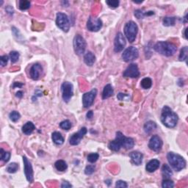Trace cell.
<instances>
[{
  "instance_id": "1",
  "label": "cell",
  "mask_w": 188,
  "mask_h": 188,
  "mask_svg": "<svg viewBox=\"0 0 188 188\" xmlns=\"http://www.w3.org/2000/svg\"><path fill=\"white\" fill-rule=\"evenodd\" d=\"M178 120V116L177 113L173 112L169 107L165 106L163 108L161 114V121L167 128H174L177 126Z\"/></svg>"
},
{
  "instance_id": "2",
  "label": "cell",
  "mask_w": 188,
  "mask_h": 188,
  "mask_svg": "<svg viewBox=\"0 0 188 188\" xmlns=\"http://www.w3.org/2000/svg\"><path fill=\"white\" fill-rule=\"evenodd\" d=\"M154 49L163 55L171 57L177 52V47L175 44L170 43V42L159 41L154 46Z\"/></svg>"
},
{
  "instance_id": "3",
  "label": "cell",
  "mask_w": 188,
  "mask_h": 188,
  "mask_svg": "<svg viewBox=\"0 0 188 188\" xmlns=\"http://www.w3.org/2000/svg\"><path fill=\"white\" fill-rule=\"evenodd\" d=\"M167 159L169 164L175 171H180L186 166V161L180 155L173 152H169L167 154Z\"/></svg>"
},
{
  "instance_id": "4",
  "label": "cell",
  "mask_w": 188,
  "mask_h": 188,
  "mask_svg": "<svg viewBox=\"0 0 188 188\" xmlns=\"http://www.w3.org/2000/svg\"><path fill=\"white\" fill-rule=\"evenodd\" d=\"M137 32H138V27L137 24L132 21L127 22L124 27V34L130 43H133L135 41Z\"/></svg>"
},
{
  "instance_id": "5",
  "label": "cell",
  "mask_w": 188,
  "mask_h": 188,
  "mask_svg": "<svg viewBox=\"0 0 188 188\" xmlns=\"http://www.w3.org/2000/svg\"><path fill=\"white\" fill-rule=\"evenodd\" d=\"M56 24L63 32H67L69 31L70 22L66 14L62 13H58L57 14Z\"/></svg>"
},
{
  "instance_id": "6",
  "label": "cell",
  "mask_w": 188,
  "mask_h": 188,
  "mask_svg": "<svg viewBox=\"0 0 188 188\" xmlns=\"http://www.w3.org/2000/svg\"><path fill=\"white\" fill-rule=\"evenodd\" d=\"M87 44L84 38L80 35H76L74 39V48L76 54L81 55L85 52Z\"/></svg>"
},
{
  "instance_id": "7",
  "label": "cell",
  "mask_w": 188,
  "mask_h": 188,
  "mask_svg": "<svg viewBox=\"0 0 188 188\" xmlns=\"http://www.w3.org/2000/svg\"><path fill=\"white\" fill-rule=\"evenodd\" d=\"M139 56V52L134 46H129L124 50L122 54V58L125 62H129L136 60Z\"/></svg>"
},
{
  "instance_id": "8",
  "label": "cell",
  "mask_w": 188,
  "mask_h": 188,
  "mask_svg": "<svg viewBox=\"0 0 188 188\" xmlns=\"http://www.w3.org/2000/svg\"><path fill=\"white\" fill-rule=\"evenodd\" d=\"M62 96L64 102H68L74 94V86L69 82H65L61 86Z\"/></svg>"
},
{
  "instance_id": "9",
  "label": "cell",
  "mask_w": 188,
  "mask_h": 188,
  "mask_svg": "<svg viewBox=\"0 0 188 188\" xmlns=\"http://www.w3.org/2000/svg\"><path fill=\"white\" fill-rule=\"evenodd\" d=\"M116 139H118L120 143L121 146L126 149H132L135 145V141L131 137L124 136L121 132L116 133Z\"/></svg>"
},
{
  "instance_id": "10",
  "label": "cell",
  "mask_w": 188,
  "mask_h": 188,
  "mask_svg": "<svg viewBox=\"0 0 188 188\" xmlns=\"http://www.w3.org/2000/svg\"><path fill=\"white\" fill-rule=\"evenodd\" d=\"M102 27V21L99 18L90 16L87 22V28L89 31L98 32Z\"/></svg>"
},
{
  "instance_id": "11",
  "label": "cell",
  "mask_w": 188,
  "mask_h": 188,
  "mask_svg": "<svg viewBox=\"0 0 188 188\" xmlns=\"http://www.w3.org/2000/svg\"><path fill=\"white\" fill-rule=\"evenodd\" d=\"M97 94V90L94 88L90 92L85 93L82 96V104L85 108H88L93 104Z\"/></svg>"
},
{
  "instance_id": "12",
  "label": "cell",
  "mask_w": 188,
  "mask_h": 188,
  "mask_svg": "<svg viewBox=\"0 0 188 188\" xmlns=\"http://www.w3.org/2000/svg\"><path fill=\"white\" fill-rule=\"evenodd\" d=\"M88 132V129L86 127H82L77 133L73 134L69 138V143L71 145H76L80 143L82 139Z\"/></svg>"
},
{
  "instance_id": "13",
  "label": "cell",
  "mask_w": 188,
  "mask_h": 188,
  "mask_svg": "<svg viewBox=\"0 0 188 188\" xmlns=\"http://www.w3.org/2000/svg\"><path fill=\"white\" fill-rule=\"evenodd\" d=\"M126 40L124 36L121 32L117 34L114 40V51L116 52H120L124 49L126 46Z\"/></svg>"
},
{
  "instance_id": "14",
  "label": "cell",
  "mask_w": 188,
  "mask_h": 188,
  "mask_svg": "<svg viewBox=\"0 0 188 188\" xmlns=\"http://www.w3.org/2000/svg\"><path fill=\"white\" fill-rule=\"evenodd\" d=\"M123 76L125 77L129 78H137L140 76V71H139L138 67H137V64L132 63L130 64L126 69L124 71L123 73Z\"/></svg>"
},
{
  "instance_id": "15",
  "label": "cell",
  "mask_w": 188,
  "mask_h": 188,
  "mask_svg": "<svg viewBox=\"0 0 188 188\" xmlns=\"http://www.w3.org/2000/svg\"><path fill=\"white\" fill-rule=\"evenodd\" d=\"M23 162L24 165V173L25 177L27 178V180L29 182H32L33 181V169L31 165V163L28 160L27 157H23Z\"/></svg>"
},
{
  "instance_id": "16",
  "label": "cell",
  "mask_w": 188,
  "mask_h": 188,
  "mask_svg": "<svg viewBox=\"0 0 188 188\" xmlns=\"http://www.w3.org/2000/svg\"><path fill=\"white\" fill-rule=\"evenodd\" d=\"M149 147L151 150L158 152V151L161 150L162 147H163V140L157 135H154L149 140Z\"/></svg>"
},
{
  "instance_id": "17",
  "label": "cell",
  "mask_w": 188,
  "mask_h": 188,
  "mask_svg": "<svg viewBox=\"0 0 188 188\" xmlns=\"http://www.w3.org/2000/svg\"><path fill=\"white\" fill-rule=\"evenodd\" d=\"M42 71H43V68H42V66L40 64H34L30 70V77L33 80H38L40 78Z\"/></svg>"
},
{
  "instance_id": "18",
  "label": "cell",
  "mask_w": 188,
  "mask_h": 188,
  "mask_svg": "<svg viewBox=\"0 0 188 188\" xmlns=\"http://www.w3.org/2000/svg\"><path fill=\"white\" fill-rule=\"evenodd\" d=\"M129 157H130L132 162L135 165H140L142 163L143 158V155L142 153L139 152V151H133V152L129 154Z\"/></svg>"
},
{
  "instance_id": "19",
  "label": "cell",
  "mask_w": 188,
  "mask_h": 188,
  "mask_svg": "<svg viewBox=\"0 0 188 188\" xmlns=\"http://www.w3.org/2000/svg\"><path fill=\"white\" fill-rule=\"evenodd\" d=\"M159 164H160V163H159L158 159H151V160H150L147 163L146 166H145V169H146V171L149 173L154 172L156 170L159 168Z\"/></svg>"
},
{
  "instance_id": "20",
  "label": "cell",
  "mask_w": 188,
  "mask_h": 188,
  "mask_svg": "<svg viewBox=\"0 0 188 188\" xmlns=\"http://www.w3.org/2000/svg\"><path fill=\"white\" fill-rule=\"evenodd\" d=\"M35 126L34 125L33 123L31 122V121H28V122L26 123V124L22 126V132H23L24 134L30 135L35 130Z\"/></svg>"
},
{
  "instance_id": "21",
  "label": "cell",
  "mask_w": 188,
  "mask_h": 188,
  "mask_svg": "<svg viewBox=\"0 0 188 188\" xmlns=\"http://www.w3.org/2000/svg\"><path fill=\"white\" fill-rule=\"evenodd\" d=\"M84 62L89 66H92L96 62V57L91 52H88L84 56Z\"/></svg>"
},
{
  "instance_id": "22",
  "label": "cell",
  "mask_w": 188,
  "mask_h": 188,
  "mask_svg": "<svg viewBox=\"0 0 188 188\" xmlns=\"http://www.w3.org/2000/svg\"><path fill=\"white\" fill-rule=\"evenodd\" d=\"M114 94V90H113V88L111 85L108 84L104 88V90H103V93H102V99H107L110 98Z\"/></svg>"
},
{
  "instance_id": "23",
  "label": "cell",
  "mask_w": 188,
  "mask_h": 188,
  "mask_svg": "<svg viewBox=\"0 0 188 188\" xmlns=\"http://www.w3.org/2000/svg\"><path fill=\"white\" fill-rule=\"evenodd\" d=\"M162 174L164 179H170L173 175V171L168 165L164 164L162 167Z\"/></svg>"
},
{
  "instance_id": "24",
  "label": "cell",
  "mask_w": 188,
  "mask_h": 188,
  "mask_svg": "<svg viewBox=\"0 0 188 188\" xmlns=\"http://www.w3.org/2000/svg\"><path fill=\"white\" fill-rule=\"evenodd\" d=\"M52 140L56 145H62L64 143V138L62 135L58 132H54L52 133Z\"/></svg>"
},
{
  "instance_id": "25",
  "label": "cell",
  "mask_w": 188,
  "mask_h": 188,
  "mask_svg": "<svg viewBox=\"0 0 188 188\" xmlns=\"http://www.w3.org/2000/svg\"><path fill=\"white\" fill-rule=\"evenodd\" d=\"M157 129V124L156 123H154V121H149L148 122H146L144 125V131L148 134H150L151 132H152L154 130Z\"/></svg>"
},
{
  "instance_id": "26",
  "label": "cell",
  "mask_w": 188,
  "mask_h": 188,
  "mask_svg": "<svg viewBox=\"0 0 188 188\" xmlns=\"http://www.w3.org/2000/svg\"><path fill=\"white\" fill-rule=\"evenodd\" d=\"M54 166H55L56 169L57 170V171H60V172L66 171V169H67L68 167L67 163H66L64 160H62V159L57 161L56 163H54Z\"/></svg>"
},
{
  "instance_id": "27",
  "label": "cell",
  "mask_w": 188,
  "mask_h": 188,
  "mask_svg": "<svg viewBox=\"0 0 188 188\" xmlns=\"http://www.w3.org/2000/svg\"><path fill=\"white\" fill-rule=\"evenodd\" d=\"M121 146L120 143H119L118 139L116 138L109 143V149L113 151H118L121 149Z\"/></svg>"
},
{
  "instance_id": "28",
  "label": "cell",
  "mask_w": 188,
  "mask_h": 188,
  "mask_svg": "<svg viewBox=\"0 0 188 188\" xmlns=\"http://www.w3.org/2000/svg\"><path fill=\"white\" fill-rule=\"evenodd\" d=\"M176 23L175 17H165L163 19V25L166 27H171V26H174Z\"/></svg>"
},
{
  "instance_id": "29",
  "label": "cell",
  "mask_w": 188,
  "mask_h": 188,
  "mask_svg": "<svg viewBox=\"0 0 188 188\" xmlns=\"http://www.w3.org/2000/svg\"><path fill=\"white\" fill-rule=\"evenodd\" d=\"M141 87L144 89H149L152 85V80L150 78L145 77L141 81Z\"/></svg>"
},
{
  "instance_id": "30",
  "label": "cell",
  "mask_w": 188,
  "mask_h": 188,
  "mask_svg": "<svg viewBox=\"0 0 188 188\" xmlns=\"http://www.w3.org/2000/svg\"><path fill=\"white\" fill-rule=\"evenodd\" d=\"M19 165H18L17 163H12L10 165H8V166L7 167V169H6V171H7V172L10 173H14L18 171V169H19Z\"/></svg>"
},
{
  "instance_id": "31",
  "label": "cell",
  "mask_w": 188,
  "mask_h": 188,
  "mask_svg": "<svg viewBox=\"0 0 188 188\" xmlns=\"http://www.w3.org/2000/svg\"><path fill=\"white\" fill-rule=\"evenodd\" d=\"M187 53H188V48L187 46H185L181 49L180 54H179V59L180 61H184V60H187Z\"/></svg>"
},
{
  "instance_id": "32",
  "label": "cell",
  "mask_w": 188,
  "mask_h": 188,
  "mask_svg": "<svg viewBox=\"0 0 188 188\" xmlns=\"http://www.w3.org/2000/svg\"><path fill=\"white\" fill-rule=\"evenodd\" d=\"M162 187L163 188H172L174 187V184H173V181L170 179H164L163 183H162Z\"/></svg>"
},
{
  "instance_id": "33",
  "label": "cell",
  "mask_w": 188,
  "mask_h": 188,
  "mask_svg": "<svg viewBox=\"0 0 188 188\" xmlns=\"http://www.w3.org/2000/svg\"><path fill=\"white\" fill-rule=\"evenodd\" d=\"M30 2L29 1H26V0H21L19 2V8L21 11H25V10L29 9L30 7Z\"/></svg>"
},
{
  "instance_id": "34",
  "label": "cell",
  "mask_w": 188,
  "mask_h": 188,
  "mask_svg": "<svg viewBox=\"0 0 188 188\" xmlns=\"http://www.w3.org/2000/svg\"><path fill=\"white\" fill-rule=\"evenodd\" d=\"M9 118L12 121H13V122H16V121H18L21 118V116H20L19 112H17V111H13V112H11L10 113L9 115Z\"/></svg>"
},
{
  "instance_id": "35",
  "label": "cell",
  "mask_w": 188,
  "mask_h": 188,
  "mask_svg": "<svg viewBox=\"0 0 188 188\" xmlns=\"http://www.w3.org/2000/svg\"><path fill=\"white\" fill-rule=\"evenodd\" d=\"M11 158V153L10 152H6L3 150L2 149H1V159L2 160L4 163H7L10 160Z\"/></svg>"
},
{
  "instance_id": "36",
  "label": "cell",
  "mask_w": 188,
  "mask_h": 188,
  "mask_svg": "<svg viewBox=\"0 0 188 188\" xmlns=\"http://www.w3.org/2000/svg\"><path fill=\"white\" fill-rule=\"evenodd\" d=\"M60 127L64 130H69L71 128V123L70 121L65 120L60 124Z\"/></svg>"
},
{
  "instance_id": "37",
  "label": "cell",
  "mask_w": 188,
  "mask_h": 188,
  "mask_svg": "<svg viewBox=\"0 0 188 188\" xmlns=\"http://www.w3.org/2000/svg\"><path fill=\"white\" fill-rule=\"evenodd\" d=\"M99 155L97 153H91L88 156V161L90 163H94L98 160Z\"/></svg>"
},
{
  "instance_id": "38",
  "label": "cell",
  "mask_w": 188,
  "mask_h": 188,
  "mask_svg": "<svg viewBox=\"0 0 188 188\" xmlns=\"http://www.w3.org/2000/svg\"><path fill=\"white\" fill-rule=\"evenodd\" d=\"M10 58H11V62H13V63H15V62H17L18 60H19V53L15 51L11 52V53H10Z\"/></svg>"
},
{
  "instance_id": "39",
  "label": "cell",
  "mask_w": 188,
  "mask_h": 188,
  "mask_svg": "<svg viewBox=\"0 0 188 188\" xmlns=\"http://www.w3.org/2000/svg\"><path fill=\"white\" fill-rule=\"evenodd\" d=\"M117 99L120 101H129L131 99V96L129 94L119 93V94L117 95Z\"/></svg>"
},
{
  "instance_id": "40",
  "label": "cell",
  "mask_w": 188,
  "mask_h": 188,
  "mask_svg": "<svg viewBox=\"0 0 188 188\" xmlns=\"http://www.w3.org/2000/svg\"><path fill=\"white\" fill-rule=\"evenodd\" d=\"M95 171V166L94 165H88L85 169V173L87 175H91L94 173Z\"/></svg>"
},
{
  "instance_id": "41",
  "label": "cell",
  "mask_w": 188,
  "mask_h": 188,
  "mask_svg": "<svg viewBox=\"0 0 188 188\" xmlns=\"http://www.w3.org/2000/svg\"><path fill=\"white\" fill-rule=\"evenodd\" d=\"M135 16H136L138 19H143V18L146 16V13H145L144 12L141 11V10H136V11H135Z\"/></svg>"
},
{
  "instance_id": "42",
  "label": "cell",
  "mask_w": 188,
  "mask_h": 188,
  "mask_svg": "<svg viewBox=\"0 0 188 188\" xmlns=\"http://www.w3.org/2000/svg\"><path fill=\"white\" fill-rule=\"evenodd\" d=\"M106 3L108 4L109 7H112V8H116L117 7H118V5H119V1H117V0H110V1H107Z\"/></svg>"
},
{
  "instance_id": "43",
  "label": "cell",
  "mask_w": 188,
  "mask_h": 188,
  "mask_svg": "<svg viewBox=\"0 0 188 188\" xmlns=\"http://www.w3.org/2000/svg\"><path fill=\"white\" fill-rule=\"evenodd\" d=\"M8 60H9V57L7 55H3L0 57V65H1L2 67H4L7 65Z\"/></svg>"
},
{
  "instance_id": "44",
  "label": "cell",
  "mask_w": 188,
  "mask_h": 188,
  "mask_svg": "<svg viewBox=\"0 0 188 188\" xmlns=\"http://www.w3.org/2000/svg\"><path fill=\"white\" fill-rule=\"evenodd\" d=\"M116 187H125V188H126V187H128V185H127L126 181H122V180H119L116 182Z\"/></svg>"
},
{
  "instance_id": "45",
  "label": "cell",
  "mask_w": 188,
  "mask_h": 188,
  "mask_svg": "<svg viewBox=\"0 0 188 188\" xmlns=\"http://www.w3.org/2000/svg\"><path fill=\"white\" fill-rule=\"evenodd\" d=\"M72 185H71L69 182H68V181H63V182L62 183L61 185V187L62 188H66V187H71Z\"/></svg>"
},
{
  "instance_id": "46",
  "label": "cell",
  "mask_w": 188,
  "mask_h": 188,
  "mask_svg": "<svg viewBox=\"0 0 188 188\" xmlns=\"http://www.w3.org/2000/svg\"><path fill=\"white\" fill-rule=\"evenodd\" d=\"M86 117L88 119H92L93 117H94V112H93V111L92 110L88 111L86 115Z\"/></svg>"
},
{
  "instance_id": "47",
  "label": "cell",
  "mask_w": 188,
  "mask_h": 188,
  "mask_svg": "<svg viewBox=\"0 0 188 188\" xmlns=\"http://www.w3.org/2000/svg\"><path fill=\"white\" fill-rule=\"evenodd\" d=\"M23 85V84L22 83H19V82H14V84H13V88H15L16 87H19V88H21V87Z\"/></svg>"
},
{
  "instance_id": "48",
  "label": "cell",
  "mask_w": 188,
  "mask_h": 188,
  "mask_svg": "<svg viewBox=\"0 0 188 188\" xmlns=\"http://www.w3.org/2000/svg\"><path fill=\"white\" fill-rule=\"evenodd\" d=\"M16 96L19 97V98H21L23 96V92L22 91H18L16 93Z\"/></svg>"
},
{
  "instance_id": "49",
  "label": "cell",
  "mask_w": 188,
  "mask_h": 188,
  "mask_svg": "<svg viewBox=\"0 0 188 188\" xmlns=\"http://www.w3.org/2000/svg\"><path fill=\"white\" fill-rule=\"evenodd\" d=\"M135 3H137V4H140V3H142L143 2V1H141V2H135V1H133Z\"/></svg>"
}]
</instances>
